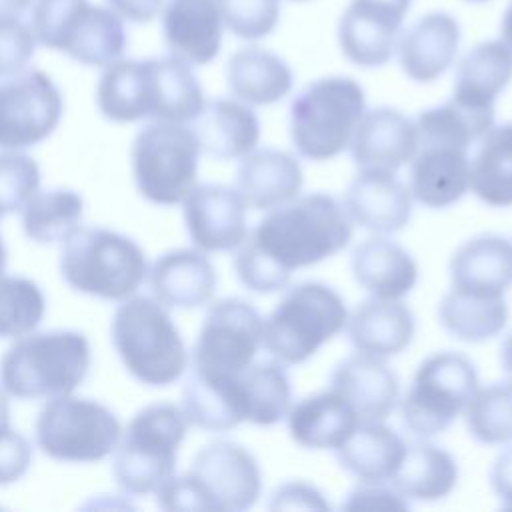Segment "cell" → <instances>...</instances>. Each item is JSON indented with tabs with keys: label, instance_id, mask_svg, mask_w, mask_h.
<instances>
[{
	"label": "cell",
	"instance_id": "cell-1",
	"mask_svg": "<svg viewBox=\"0 0 512 512\" xmlns=\"http://www.w3.org/2000/svg\"><path fill=\"white\" fill-rule=\"evenodd\" d=\"M352 240V220L336 198L316 192L268 210L234 254L238 280L270 294L290 284L296 268L314 266Z\"/></svg>",
	"mask_w": 512,
	"mask_h": 512
},
{
	"label": "cell",
	"instance_id": "cell-2",
	"mask_svg": "<svg viewBox=\"0 0 512 512\" xmlns=\"http://www.w3.org/2000/svg\"><path fill=\"white\" fill-rule=\"evenodd\" d=\"M260 490L256 458L236 442L214 440L194 454L188 472L172 474L154 496L162 510L240 512L256 504Z\"/></svg>",
	"mask_w": 512,
	"mask_h": 512
},
{
	"label": "cell",
	"instance_id": "cell-3",
	"mask_svg": "<svg viewBox=\"0 0 512 512\" xmlns=\"http://www.w3.org/2000/svg\"><path fill=\"white\" fill-rule=\"evenodd\" d=\"M90 344L78 330L28 332L0 358V386L18 400L72 394L90 372Z\"/></svg>",
	"mask_w": 512,
	"mask_h": 512
},
{
	"label": "cell",
	"instance_id": "cell-4",
	"mask_svg": "<svg viewBox=\"0 0 512 512\" xmlns=\"http://www.w3.org/2000/svg\"><path fill=\"white\" fill-rule=\"evenodd\" d=\"M110 338L128 374L144 386H170L188 368L184 340L156 298L134 294L122 300L110 322Z\"/></svg>",
	"mask_w": 512,
	"mask_h": 512
},
{
	"label": "cell",
	"instance_id": "cell-5",
	"mask_svg": "<svg viewBox=\"0 0 512 512\" xmlns=\"http://www.w3.org/2000/svg\"><path fill=\"white\" fill-rule=\"evenodd\" d=\"M60 274L80 294L122 302L148 278V260L134 238L104 226H80L62 242Z\"/></svg>",
	"mask_w": 512,
	"mask_h": 512
},
{
	"label": "cell",
	"instance_id": "cell-6",
	"mask_svg": "<svg viewBox=\"0 0 512 512\" xmlns=\"http://www.w3.org/2000/svg\"><path fill=\"white\" fill-rule=\"evenodd\" d=\"M188 420L180 406L154 402L138 410L112 452V476L128 496L154 494L176 470Z\"/></svg>",
	"mask_w": 512,
	"mask_h": 512
},
{
	"label": "cell",
	"instance_id": "cell-7",
	"mask_svg": "<svg viewBox=\"0 0 512 512\" xmlns=\"http://www.w3.org/2000/svg\"><path fill=\"white\" fill-rule=\"evenodd\" d=\"M362 86L348 76L310 82L290 104V138L300 156L330 160L350 146L366 112Z\"/></svg>",
	"mask_w": 512,
	"mask_h": 512
},
{
	"label": "cell",
	"instance_id": "cell-8",
	"mask_svg": "<svg viewBox=\"0 0 512 512\" xmlns=\"http://www.w3.org/2000/svg\"><path fill=\"white\" fill-rule=\"evenodd\" d=\"M342 296L322 282H300L284 292L264 320L262 346L282 364H302L346 328Z\"/></svg>",
	"mask_w": 512,
	"mask_h": 512
},
{
	"label": "cell",
	"instance_id": "cell-9",
	"mask_svg": "<svg viewBox=\"0 0 512 512\" xmlns=\"http://www.w3.org/2000/svg\"><path fill=\"white\" fill-rule=\"evenodd\" d=\"M200 144L192 126L152 120L132 140L130 168L142 198L160 206L182 204L198 178Z\"/></svg>",
	"mask_w": 512,
	"mask_h": 512
},
{
	"label": "cell",
	"instance_id": "cell-10",
	"mask_svg": "<svg viewBox=\"0 0 512 512\" xmlns=\"http://www.w3.org/2000/svg\"><path fill=\"white\" fill-rule=\"evenodd\" d=\"M120 434V420L106 404L74 394L46 400L34 422L36 446L56 462H100L114 452Z\"/></svg>",
	"mask_w": 512,
	"mask_h": 512
},
{
	"label": "cell",
	"instance_id": "cell-11",
	"mask_svg": "<svg viewBox=\"0 0 512 512\" xmlns=\"http://www.w3.org/2000/svg\"><path fill=\"white\" fill-rule=\"evenodd\" d=\"M478 388V374L468 356L436 352L424 358L400 402L404 426L418 438L444 432Z\"/></svg>",
	"mask_w": 512,
	"mask_h": 512
},
{
	"label": "cell",
	"instance_id": "cell-12",
	"mask_svg": "<svg viewBox=\"0 0 512 512\" xmlns=\"http://www.w3.org/2000/svg\"><path fill=\"white\" fill-rule=\"evenodd\" d=\"M64 114V100L54 80L26 68L0 80V148L24 150L52 136Z\"/></svg>",
	"mask_w": 512,
	"mask_h": 512
},
{
	"label": "cell",
	"instance_id": "cell-13",
	"mask_svg": "<svg viewBox=\"0 0 512 512\" xmlns=\"http://www.w3.org/2000/svg\"><path fill=\"white\" fill-rule=\"evenodd\" d=\"M264 320L242 298L216 300L200 326L192 348V368L238 374L250 366L262 346Z\"/></svg>",
	"mask_w": 512,
	"mask_h": 512
},
{
	"label": "cell",
	"instance_id": "cell-14",
	"mask_svg": "<svg viewBox=\"0 0 512 512\" xmlns=\"http://www.w3.org/2000/svg\"><path fill=\"white\" fill-rule=\"evenodd\" d=\"M412 0H352L338 20V44L356 66H384L398 42Z\"/></svg>",
	"mask_w": 512,
	"mask_h": 512
},
{
	"label": "cell",
	"instance_id": "cell-15",
	"mask_svg": "<svg viewBox=\"0 0 512 512\" xmlns=\"http://www.w3.org/2000/svg\"><path fill=\"white\" fill-rule=\"evenodd\" d=\"M182 206L186 232L202 252L236 250L248 234L246 202L236 188L196 184Z\"/></svg>",
	"mask_w": 512,
	"mask_h": 512
},
{
	"label": "cell",
	"instance_id": "cell-16",
	"mask_svg": "<svg viewBox=\"0 0 512 512\" xmlns=\"http://www.w3.org/2000/svg\"><path fill=\"white\" fill-rule=\"evenodd\" d=\"M470 148L444 140H418L408 188L428 208H446L470 188Z\"/></svg>",
	"mask_w": 512,
	"mask_h": 512
},
{
	"label": "cell",
	"instance_id": "cell-17",
	"mask_svg": "<svg viewBox=\"0 0 512 512\" xmlns=\"http://www.w3.org/2000/svg\"><path fill=\"white\" fill-rule=\"evenodd\" d=\"M156 60L120 58L108 64L96 84V106L110 122L156 120L158 116Z\"/></svg>",
	"mask_w": 512,
	"mask_h": 512
},
{
	"label": "cell",
	"instance_id": "cell-18",
	"mask_svg": "<svg viewBox=\"0 0 512 512\" xmlns=\"http://www.w3.org/2000/svg\"><path fill=\"white\" fill-rule=\"evenodd\" d=\"M416 146V124L400 110L380 106L362 114L348 148L358 170L394 174L412 160Z\"/></svg>",
	"mask_w": 512,
	"mask_h": 512
},
{
	"label": "cell",
	"instance_id": "cell-19",
	"mask_svg": "<svg viewBox=\"0 0 512 512\" xmlns=\"http://www.w3.org/2000/svg\"><path fill=\"white\" fill-rule=\"evenodd\" d=\"M170 56L190 64H210L222 48L224 22L216 0H168L160 12Z\"/></svg>",
	"mask_w": 512,
	"mask_h": 512
},
{
	"label": "cell",
	"instance_id": "cell-20",
	"mask_svg": "<svg viewBox=\"0 0 512 512\" xmlns=\"http://www.w3.org/2000/svg\"><path fill=\"white\" fill-rule=\"evenodd\" d=\"M348 218L364 230L392 234L412 216L410 188L390 172L360 170L344 192Z\"/></svg>",
	"mask_w": 512,
	"mask_h": 512
},
{
	"label": "cell",
	"instance_id": "cell-21",
	"mask_svg": "<svg viewBox=\"0 0 512 512\" xmlns=\"http://www.w3.org/2000/svg\"><path fill=\"white\" fill-rule=\"evenodd\" d=\"M330 390L340 394L360 422L386 420L400 398V382L384 358L358 352L342 360L332 376Z\"/></svg>",
	"mask_w": 512,
	"mask_h": 512
},
{
	"label": "cell",
	"instance_id": "cell-22",
	"mask_svg": "<svg viewBox=\"0 0 512 512\" xmlns=\"http://www.w3.org/2000/svg\"><path fill=\"white\" fill-rule=\"evenodd\" d=\"M460 24L448 12H428L398 38V62L414 82H434L454 62L460 46Z\"/></svg>",
	"mask_w": 512,
	"mask_h": 512
},
{
	"label": "cell",
	"instance_id": "cell-23",
	"mask_svg": "<svg viewBox=\"0 0 512 512\" xmlns=\"http://www.w3.org/2000/svg\"><path fill=\"white\" fill-rule=\"evenodd\" d=\"M152 298L166 308H200L216 292V270L206 252L198 248H178L164 252L148 268Z\"/></svg>",
	"mask_w": 512,
	"mask_h": 512
},
{
	"label": "cell",
	"instance_id": "cell-24",
	"mask_svg": "<svg viewBox=\"0 0 512 512\" xmlns=\"http://www.w3.org/2000/svg\"><path fill=\"white\" fill-rule=\"evenodd\" d=\"M450 280L460 292L500 298L512 286V240L480 234L460 244L450 258Z\"/></svg>",
	"mask_w": 512,
	"mask_h": 512
},
{
	"label": "cell",
	"instance_id": "cell-25",
	"mask_svg": "<svg viewBox=\"0 0 512 512\" xmlns=\"http://www.w3.org/2000/svg\"><path fill=\"white\" fill-rule=\"evenodd\" d=\"M180 408L188 424L208 430L226 432L246 420L244 388L238 374H218L190 368L182 388Z\"/></svg>",
	"mask_w": 512,
	"mask_h": 512
},
{
	"label": "cell",
	"instance_id": "cell-26",
	"mask_svg": "<svg viewBox=\"0 0 512 512\" xmlns=\"http://www.w3.org/2000/svg\"><path fill=\"white\" fill-rule=\"evenodd\" d=\"M304 182L300 162L274 148L250 152L236 170V190L254 210H272L294 200Z\"/></svg>",
	"mask_w": 512,
	"mask_h": 512
},
{
	"label": "cell",
	"instance_id": "cell-27",
	"mask_svg": "<svg viewBox=\"0 0 512 512\" xmlns=\"http://www.w3.org/2000/svg\"><path fill=\"white\" fill-rule=\"evenodd\" d=\"M200 152L216 160L248 156L260 138V122L254 110L232 98H216L204 104L192 120Z\"/></svg>",
	"mask_w": 512,
	"mask_h": 512
},
{
	"label": "cell",
	"instance_id": "cell-28",
	"mask_svg": "<svg viewBox=\"0 0 512 512\" xmlns=\"http://www.w3.org/2000/svg\"><path fill=\"white\" fill-rule=\"evenodd\" d=\"M414 314L400 300L370 298L360 302L346 320L350 344L358 352L380 358L396 356L414 336Z\"/></svg>",
	"mask_w": 512,
	"mask_h": 512
},
{
	"label": "cell",
	"instance_id": "cell-29",
	"mask_svg": "<svg viewBox=\"0 0 512 512\" xmlns=\"http://www.w3.org/2000/svg\"><path fill=\"white\" fill-rule=\"evenodd\" d=\"M286 418L292 440L310 450H336L360 424L352 406L330 388L290 406Z\"/></svg>",
	"mask_w": 512,
	"mask_h": 512
},
{
	"label": "cell",
	"instance_id": "cell-30",
	"mask_svg": "<svg viewBox=\"0 0 512 512\" xmlns=\"http://www.w3.org/2000/svg\"><path fill=\"white\" fill-rule=\"evenodd\" d=\"M406 442L384 420L360 422L356 430L336 448L340 466L362 484H384L396 474Z\"/></svg>",
	"mask_w": 512,
	"mask_h": 512
},
{
	"label": "cell",
	"instance_id": "cell-31",
	"mask_svg": "<svg viewBox=\"0 0 512 512\" xmlns=\"http://www.w3.org/2000/svg\"><path fill=\"white\" fill-rule=\"evenodd\" d=\"M350 266L356 282L380 300H400L418 280L414 258L400 244L382 236L360 242L352 252Z\"/></svg>",
	"mask_w": 512,
	"mask_h": 512
},
{
	"label": "cell",
	"instance_id": "cell-32",
	"mask_svg": "<svg viewBox=\"0 0 512 512\" xmlns=\"http://www.w3.org/2000/svg\"><path fill=\"white\" fill-rule=\"evenodd\" d=\"M512 80V50L502 40H484L458 62L452 100L474 110H494V100Z\"/></svg>",
	"mask_w": 512,
	"mask_h": 512
},
{
	"label": "cell",
	"instance_id": "cell-33",
	"mask_svg": "<svg viewBox=\"0 0 512 512\" xmlns=\"http://www.w3.org/2000/svg\"><path fill=\"white\" fill-rule=\"evenodd\" d=\"M226 82L240 102L268 106L292 90L294 74L286 60L272 50L246 46L228 58Z\"/></svg>",
	"mask_w": 512,
	"mask_h": 512
},
{
	"label": "cell",
	"instance_id": "cell-34",
	"mask_svg": "<svg viewBox=\"0 0 512 512\" xmlns=\"http://www.w3.org/2000/svg\"><path fill=\"white\" fill-rule=\"evenodd\" d=\"M126 50L124 20L106 4L88 2L68 28L60 50L78 64L106 68L120 60Z\"/></svg>",
	"mask_w": 512,
	"mask_h": 512
},
{
	"label": "cell",
	"instance_id": "cell-35",
	"mask_svg": "<svg viewBox=\"0 0 512 512\" xmlns=\"http://www.w3.org/2000/svg\"><path fill=\"white\" fill-rule=\"evenodd\" d=\"M458 482V464L450 452L428 442L406 448L392 476V488L406 500L436 502L446 498Z\"/></svg>",
	"mask_w": 512,
	"mask_h": 512
},
{
	"label": "cell",
	"instance_id": "cell-36",
	"mask_svg": "<svg viewBox=\"0 0 512 512\" xmlns=\"http://www.w3.org/2000/svg\"><path fill=\"white\" fill-rule=\"evenodd\" d=\"M470 188L488 206H512V122L490 126L476 140Z\"/></svg>",
	"mask_w": 512,
	"mask_h": 512
},
{
	"label": "cell",
	"instance_id": "cell-37",
	"mask_svg": "<svg viewBox=\"0 0 512 512\" xmlns=\"http://www.w3.org/2000/svg\"><path fill=\"white\" fill-rule=\"evenodd\" d=\"M84 216V198L72 188L36 190L20 208L24 234L36 244H62Z\"/></svg>",
	"mask_w": 512,
	"mask_h": 512
},
{
	"label": "cell",
	"instance_id": "cell-38",
	"mask_svg": "<svg viewBox=\"0 0 512 512\" xmlns=\"http://www.w3.org/2000/svg\"><path fill=\"white\" fill-rule=\"evenodd\" d=\"M442 328L464 342H484L498 336L508 322V304L504 296H474L450 288L438 304Z\"/></svg>",
	"mask_w": 512,
	"mask_h": 512
},
{
	"label": "cell",
	"instance_id": "cell-39",
	"mask_svg": "<svg viewBox=\"0 0 512 512\" xmlns=\"http://www.w3.org/2000/svg\"><path fill=\"white\" fill-rule=\"evenodd\" d=\"M246 420L256 426L278 424L290 410L292 386L282 362H252L240 372Z\"/></svg>",
	"mask_w": 512,
	"mask_h": 512
},
{
	"label": "cell",
	"instance_id": "cell-40",
	"mask_svg": "<svg viewBox=\"0 0 512 512\" xmlns=\"http://www.w3.org/2000/svg\"><path fill=\"white\" fill-rule=\"evenodd\" d=\"M470 436L480 444L498 446L512 440V380L476 388L464 406Z\"/></svg>",
	"mask_w": 512,
	"mask_h": 512
},
{
	"label": "cell",
	"instance_id": "cell-41",
	"mask_svg": "<svg viewBox=\"0 0 512 512\" xmlns=\"http://www.w3.org/2000/svg\"><path fill=\"white\" fill-rule=\"evenodd\" d=\"M46 314L42 288L16 274H0V338H20L34 332Z\"/></svg>",
	"mask_w": 512,
	"mask_h": 512
},
{
	"label": "cell",
	"instance_id": "cell-42",
	"mask_svg": "<svg viewBox=\"0 0 512 512\" xmlns=\"http://www.w3.org/2000/svg\"><path fill=\"white\" fill-rule=\"evenodd\" d=\"M40 188V166L22 150L0 148V218L20 212Z\"/></svg>",
	"mask_w": 512,
	"mask_h": 512
},
{
	"label": "cell",
	"instance_id": "cell-43",
	"mask_svg": "<svg viewBox=\"0 0 512 512\" xmlns=\"http://www.w3.org/2000/svg\"><path fill=\"white\" fill-rule=\"evenodd\" d=\"M224 28L242 40L268 36L280 20V0H216Z\"/></svg>",
	"mask_w": 512,
	"mask_h": 512
},
{
	"label": "cell",
	"instance_id": "cell-44",
	"mask_svg": "<svg viewBox=\"0 0 512 512\" xmlns=\"http://www.w3.org/2000/svg\"><path fill=\"white\" fill-rule=\"evenodd\" d=\"M90 0H34L30 8V26L36 42L58 50L68 28Z\"/></svg>",
	"mask_w": 512,
	"mask_h": 512
},
{
	"label": "cell",
	"instance_id": "cell-45",
	"mask_svg": "<svg viewBox=\"0 0 512 512\" xmlns=\"http://www.w3.org/2000/svg\"><path fill=\"white\" fill-rule=\"evenodd\" d=\"M36 44L32 26L22 16L0 14V80L26 70Z\"/></svg>",
	"mask_w": 512,
	"mask_h": 512
},
{
	"label": "cell",
	"instance_id": "cell-46",
	"mask_svg": "<svg viewBox=\"0 0 512 512\" xmlns=\"http://www.w3.org/2000/svg\"><path fill=\"white\" fill-rule=\"evenodd\" d=\"M32 464L30 440L12 426L0 428V486H10L24 478Z\"/></svg>",
	"mask_w": 512,
	"mask_h": 512
},
{
	"label": "cell",
	"instance_id": "cell-47",
	"mask_svg": "<svg viewBox=\"0 0 512 512\" xmlns=\"http://www.w3.org/2000/svg\"><path fill=\"white\" fill-rule=\"evenodd\" d=\"M410 504L408 500L398 494L394 488H386L382 484H362L352 490L342 502V508L346 510H356V508H398L406 510Z\"/></svg>",
	"mask_w": 512,
	"mask_h": 512
},
{
	"label": "cell",
	"instance_id": "cell-48",
	"mask_svg": "<svg viewBox=\"0 0 512 512\" xmlns=\"http://www.w3.org/2000/svg\"><path fill=\"white\" fill-rule=\"evenodd\" d=\"M268 508H272V510H278V508H320V510H326L328 502L310 484L286 482V484L278 486L272 492Z\"/></svg>",
	"mask_w": 512,
	"mask_h": 512
},
{
	"label": "cell",
	"instance_id": "cell-49",
	"mask_svg": "<svg viewBox=\"0 0 512 512\" xmlns=\"http://www.w3.org/2000/svg\"><path fill=\"white\" fill-rule=\"evenodd\" d=\"M490 488L504 508H512V446L494 458L490 468Z\"/></svg>",
	"mask_w": 512,
	"mask_h": 512
},
{
	"label": "cell",
	"instance_id": "cell-50",
	"mask_svg": "<svg viewBox=\"0 0 512 512\" xmlns=\"http://www.w3.org/2000/svg\"><path fill=\"white\" fill-rule=\"evenodd\" d=\"M108 6L124 20L134 24L152 22L160 16L164 8V0H106Z\"/></svg>",
	"mask_w": 512,
	"mask_h": 512
},
{
	"label": "cell",
	"instance_id": "cell-51",
	"mask_svg": "<svg viewBox=\"0 0 512 512\" xmlns=\"http://www.w3.org/2000/svg\"><path fill=\"white\" fill-rule=\"evenodd\" d=\"M34 0H0V14H14L22 16L26 10H30Z\"/></svg>",
	"mask_w": 512,
	"mask_h": 512
},
{
	"label": "cell",
	"instance_id": "cell-52",
	"mask_svg": "<svg viewBox=\"0 0 512 512\" xmlns=\"http://www.w3.org/2000/svg\"><path fill=\"white\" fill-rule=\"evenodd\" d=\"M500 40L512 50V0L508 4V8L502 14V22H500Z\"/></svg>",
	"mask_w": 512,
	"mask_h": 512
},
{
	"label": "cell",
	"instance_id": "cell-53",
	"mask_svg": "<svg viewBox=\"0 0 512 512\" xmlns=\"http://www.w3.org/2000/svg\"><path fill=\"white\" fill-rule=\"evenodd\" d=\"M500 364H502V370L506 372L508 380H512V334L500 346Z\"/></svg>",
	"mask_w": 512,
	"mask_h": 512
},
{
	"label": "cell",
	"instance_id": "cell-54",
	"mask_svg": "<svg viewBox=\"0 0 512 512\" xmlns=\"http://www.w3.org/2000/svg\"><path fill=\"white\" fill-rule=\"evenodd\" d=\"M10 426V400L6 390L0 386V428Z\"/></svg>",
	"mask_w": 512,
	"mask_h": 512
},
{
	"label": "cell",
	"instance_id": "cell-55",
	"mask_svg": "<svg viewBox=\"0 0 512 512\" xmlns=\"http://www.w3.org/2000/svg\"><path fill=\"white\" fill-rule=\"evenodd\" d=\"M6 262H8V252H6V246H4V240H2V234H0V274H4Z\"/></svg>",
	"mask_w": 512,
	"mask_h": 512
},
{
	"label": "cell",
	"instance_id": "cell-56",
	"mask_svg": "<svg viewBox=\"0 0 512 512\" xmlns=\"http://www.w3.org/2000/svg\"><path fill=\"white\" fill-rule=\"evenodd\" d=\"M466 2H486V0H466Z\"/></svg>",
	"mask_w": 512,
	"mask_h": 512
},
{
	"label": "cell",
	"instance_id": "cell-57",
	"mask_svg": "<svg viewBox=\"0 0 512 512\" xmlns=\"http://www.w3.org/2000/svg\"><path fill=\"white\" fill-rule=\"evenodd\" d=\"M296 2H302V0H296Z\"/></svg>",
	"mask_w": 512,
	"mask_h": 512
}]
</instances>
